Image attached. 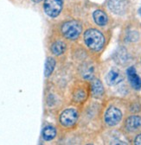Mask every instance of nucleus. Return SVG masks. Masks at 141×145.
Here are the masks:
<instances>
[{"instance_id": "f257e3e1", "label": "nucleus", "mask_w": 141, "mask_h": 145, "mask_svg": "<svg viewBox=\"0 0 141 145\" xmlns=\"http://www.w3.org/2000/svg\"><path fill=\"white\" fill-rule=\"evenodd\" d=\"M84 40L87 47L95 51L100 50L103 47L105 42L103 35L99 30L94 29H89L85 32Z\"/></svg>"}, {"instance_id": "f03ea898", "label": "nucleus", "mask_w": 141, "mask_h": 145, "mask_svg": "<svg viewBox=\"0 0 141 145\" xmlns=\"http://www.w3.org/2000/svg\"><path fill=\"white\" fill-rule=\"evenodd\" d=\"M62 32L68 39H76L81 32V26L76 21H69L62 25Z\"/></svg>"}, {"instance_id": "7ed1b4c3", "label": "nucleus", "mask_w": 141, "mask_h": 145, "mask_svg": "<svg viewBox=\"0 0 141 145\" xmlns=\"http://www.w3.org/2000/svg\"><path fill=\"white\" fill-rule=\"evenodd\" d=\"M63 0H45L43 9L45 13L50 17L57 16L62 9Z\"/></svg>"}, {"instance_id": "20e7f679", "label": "nucleus", "mask_w": 141, "mask_h": 145, "mask_svg": "<svg viewBox=\"0 0 141 145\" xmlns=\"http://www.w3.org/2000/svg\"><path fill=\"white\" fill-rule=\"evenodd\" d=\"M108 5L113 13L117 15H123L127 10L128 1L127 0H109Z\"/></svg>"}, {"instance_id": "39448f33", "label": "nucleus", "mask_w": 141, "mask_h": 145, "mask_svg": "<svg viewBox=\"0 0 141 145\" xmlns=\"http://www.w3.org/2000/svg\"><path fill=\"white\" fill-rule=\"evenodd\" d=\"M122 113L118 108L115 107H110L106 112L105 115V120L108 125L113 126L119 123V122L121 120Z\"/></svg>"}, {"instance_id": "423d86ee", "label": "nucleus", "mask_w": 141, "mask_h": 145, "mask_svg": "<svg viewBox=\"0 0 141 145\" xmlns=\"http://www.w3.org/2000/svg\"><path fill=\"white\" fill-rule=\"evenodd\" d=\"M78 118V114L74 109H67L60 117V122L64 126H71L75 123Z\"/></svg>"}, {"instance_id": "0eeeda50", "label": "nucleus", "mask_w": 141, "mask_h": 145, "mask_svg": "<svg viewBox=\"0 0 141 145\" xmlns=\"http://www.w3.org/2000/svg\"><path fill=\"white\" fill-rule=\"evenodd\" d=\"M127 76H128V80H129L132 86L134 89L138 90L141 88V80L138 76L137 72L133 67H131L127 69Z\"/></svg>"}, {"instance_id": "6e6552de", "label": "nucleus", "mask_w": 141, "mask_h": 145, "mask_svg": "<svg viewBox=\"0 0 141 145\" xmlns=\"http://www.w3.org/2000/svg\"><path fill=\"white\" fill-rule=\"evenodd\" d=\"M122 80H123L122 75L119 74L118 71H115V70L110 71L108 74L107 77H106V80H107V83L108 85H110V86L117 85Z\"/></svg>"}, {"instance_id": "1a4fd4ad", "label": "nucleus", "mask_w": 141, "mask_h": 145, "mask_svg": "<svg viewBox=\"0 0 141 145\" xmlns=\"http://www.w3.org/2000/svg\"><path fill=\"white\" fill-rule=\"evenodd\" d=\"M141 126V118L138 116H132L127 118L126 122V127L128 131H136Z\"/></svg>"}, {"instance_id": "9d476101", "label": "nucleus", "mask_w": 141, "mask_h": 145, "mask_svg": "<svg viewBox=\"0 0 141 145\" xmlns=\"http://www.w3.org/2000/svg\"><path fill=\"white\" fill-rule=\"evenodd\" d=\"M93 16H94V22L100 26H104L108 23V16L106 15V13L103 12L102 10H95L93 14Z\"/></svg>"}, {"instance_id": "9b49d317", "label": "nucleus", "mask_w": 141, "mask_h": 145, "mask_svg": "<svg viewBox=\"0 0 141 145\" xmlns=\"http://www.w3.org/2000/svg\"><path fill=\"white\" fill-rule=\"evenodd\" d=\"M56 135V131L53 126H46L43 131V137L45 141H50L54 139Z\"/></svg>"}, {"instance_id": "f8f14e48", "label": "nucleus", "mask_w": 141, "mask_h": 145, "mask_svg": "<svg viewBox=\"0 0 141 145\" xmlns=\"http://www.w3.org/2000/svg\"><path fill=\"white\" fill-rule=\"evenodd\" d=\"M92 92L94 97H100L103 94V86L99 80H94L92 81Z\"/></svg>"}, {"instance_id": "ddd939ff", "label": "nucleus", "mask_w": 141, "mask_h": 145, "mask_svg": "<svg viewBox=\"0 0 141 145\" xmlns=\"http://www.w3.org/2000/svg\"><path fill=\"white\" fill-rule=\"evenodd\" d=\"M65 48H66V47H65L64 42L58 41V42H56L55 43H53V45L51 47V51L53 52L54 54L60 56V54H62L65 51Z\"/></svg>"}, {"instance_id": "4468645a", "label": "nucleus", "mask_w": 141, "mask_h": 145, "mask_svg": "<svg viewBox=\"0 0 141 145\" xmlns=\"http://www.w3.org/2000/svg\"><path fill=\"white\" fill-rule=\"evenodd\" d=\"M55 66H56V61L55 60L51 58V57H49L46 61V63H45V76L46 77H49L51 74L52 72L54 71V68H55Z\"/></svg>"}, {"instance_id": "2eb2a0df", "label": "nucleus", "mask_w": 141, "mask_h": 145, "mask_svg": "<svg viewBox=\"0 0 141 145\" xmlns=\"http://www.w3.org/2000/svg\"><path fill=\"white\" fill-rule=\"evenodd\" d=\"M135 143L138 144V145H141V134L138 135V136L136 137V139H135Z\"/></svg>"}, {"instance_id": "dca6fc26", "label": "nucleus", "mask_w": 141, "mask_h": 145, "mask_svg": "<svg viewBox=\"0 0 141 145\" xmlns=\"http://www.w3.org/2000/svg\"><path fill=\"white\" fill-rule=\"evenodd\" d=\"M33 2H35V3H39V2H41L42 0H32Z\"/></svg>"}, {"instance_id": "f3484780", "label": "nucleus", "mask_w": 141, "mask_h": 145, "mask_svg": "<svg viewBox=\"0 0 141 145\" xmlns=\"http://www.w3.org/2000/svg\"><path fill=\"white\" fill-rule=\"evenodd\" d=\"M138 13H139V15L141 16V8H140L139 10H138Z\"/></svg>"}]
</instances>
